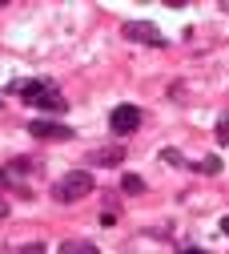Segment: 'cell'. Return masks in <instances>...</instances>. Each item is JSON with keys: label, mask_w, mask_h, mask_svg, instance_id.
Wrapping results in <instances>:
<instances>
[{"label": "cell", "mask_w": 229, "mask_h": 254, "mask_svg": "<svg viewBox=\"0 0 229 254\" xmlns=\"http://www.w3.org/2000/svg\"><path fill=\"white\" fill-rule=\"evenodd\" d=\"M16 93L28 101V105H37V109H48V113H64L69 109V101H64V93L48 81H16Z\"/></svg>", "instance_id": "obj_1"}, {"label": "cell", "mask_w": 229, "mask_h": 254, "mask_svg": "<svg viewBox=\"0 0 229 254\" xmlns=\"http://www.w3.org/2000/svg\"><path fill=\"white\" fill-rule=\"evenodd\" d=\"M92 190H96V182H92V174H89V170H69L60 182H52V198H56V202H64V206H73V202L89 198Z\"/></svg>", "instance_id": "obj_2"}, {"label": "cell", "mask_w": 229, "mask_h": 254, "mask_svg": "<svg viewBox=\"0 0 229 254\" xmlns=\"http://www.w3.org/2000/svg\"><path fill=\"white\" fill-rule=\"evenodd\" d=\"M28 133L37 137V141H69L73 129L64 121H52V117H32L28 121Z\"/></svg>", "instance_id": "obj_3"}, {"label": "cell", "mask_w": 229, "mask_h": 254, "mask_svg": "<svg viewBox=\"0 0 229 254\" xmlns=\"http://www.w3.org/2000/svg\"><path fill=\"white\" fill-rule=\"evenodd\" d=\"M121 33L129 37V41H137V45H153V49H161L165 45V33L153 24V20H125V28Z\"/></svg>", "instance_id": "obj_4"}, {"label": "cell", "mask_w": 229, "mask_h": 254, "mask_svg": "<svg viewBox=\"0 0 229 254\" xmlns=\"http://www.w3.org/2000/svg\"><path fill=\"white\" fill-rule=\"evenodd\" d=\"M141 117H145V113H141L137 105H117L113 117H109V125H113V133H117V137H129V133L141 125Z\"/></svg>", "instance_id": "obj_5"}, {"label": "cell", "mask_w": 229, "mask_h": 254, "mask_svg": "<svg viewBox=\"0 0 229 254\" xmlns=\"http://www.w3.org/2000/svg\"><path fill=\"white\" fill-rule=\"evenodd\" d=\"M121 162H125V149H117V145H105V149H92L89 153V166H101V170H113Z\"/></svg>", "instance_id": "obj_6"}, {"label": "cell", "mask_w": 229, "mask_h": 254, "mask_svg": "<svg viewBox=\"0 0 229 254\" xmlns=\"http://www.w3.org/2000/svg\"><path fill=\"white\" fill-rule=\"evenodd\" d=\"M56 254H96V246L92 242H85V238H73V242H60V250Z\"/></svg>", "instance_id": "obj_7"}, {"label": "cell", "mask_w": 229, "mask_h": 254, "mask_svg": "<svg viewBox=\"0 0 229 254\" xmlns=\"http://www.w3.org/2000/svg\"><path fill=\"white\" fill-rule=\"evenodd\" d=\"M8 174H41V162L37 157H16V162H8Z\"/></svg>", "instance_id": "obj_8"}, {"label": "cell", "mask_w": 229, "mask_h": 254, "mask_svg": "<svg viewBox=\"0 0 229 254\" xmlns=\"http://www.w3.org/2000/svg\"><path fill=\"white\" fill-rule=\"evenodd\" d=\"M121 194H145V178L125 174V178H121Z\"/></svg>", "instance_id": "obj_9"}, {"label": "cell", "mask_w": 229, "mask_h": 254, "mask_svg": "<svg viewBox=\"0 0 229 254\" xmlns=\"http://www.w3.org/2000/svg\"><path fill=\"white\" fill-rule=\"evenodd\" d=\"M117 214H121V206H117V194H105V210H101V222H105V226H113V222H117Z\"/></svg>", "instance_id": "obj_10"}, {"label": "cell", "mask_w": 229, "mask_h": 254, "mask_svg": "<svg viewBox=\"0 0 229 254\" xmlns=\"http://www.w3.org/2000/svg\"><path fill=\"white\" fill-rule=\"evenodd\" d=\"M197 170H201V174H217V170H221V157H213V153H209V157H201Z\"/></svg>", "instance_id": "obj_11"}, {"label": "cell", "mask_w": 229, "mask_h": 254, "mask_svg": "<svg viewBox=\"0 0 229 254\" xmlns=\"http://www.w3.org/2000/svg\"><path fill=\"white\" fill-rule=\"evenodd\" d=\"M217 141H221V145H229V113L217 121Z\"/></svg>", "instance_id": "obj_12"}, {"label": "cell", "mask_w": 229, "mask_h": 254, "mask_svg": "<svg viewBox=\"0 0 229 254\" xmlns=\"http://www.w3.org/2000/svg\"><path fill=\"white\" fill-rule=\"evenodd\" d=\"M16 254H45V246H41V242H28V246H20Z\"/></svg>", "instance_id": "obj_13"}, {"label": "cell", "mask_w": 229, "mask_h": 254, "mask_svg": "<svg viewBox=\"0 0 229 254\" xmlns=\"http://www.w3.org/2000/svg\"><path fill=\"white\" fill-rule=\"evenodd\" d=\"M8 182H12V178H8V170H4V174H0V186H8Z\"/></svg>", "instance_id": "obj_14"}, {"label": "cell", "mask_w": 229, "mask_h": 254, "mask_svg": "<svg viewBox=\"0 0 229 254\" xmlns=\"http://www.w3.org/2000/svg\"><path fill=\"white\" fill-rule=\"evenodd\" d=\"M221 230H225V234H229V214H225V218H221Z\"/></svg>", "instance_id": "obj_15"}, {"label": "cell", "mask_w": 229, "mask_h": 254, "mask_svg": "<svg viewBox=\"0 0 229 254\" xmlns=\"http://www.w3.org/2000/svg\"><path fill=\"white\" fill-rule=\"evenodd\" d=\"M4 214H8V210H4V202H0V218H4Z\"/></svg>", "instance_id": "obj_16"}]
</instances>
